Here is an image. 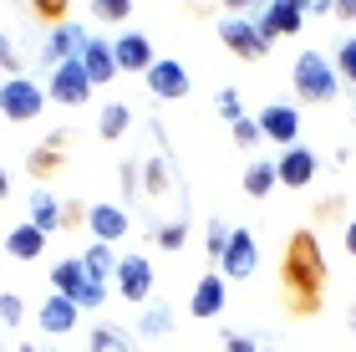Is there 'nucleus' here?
Returning <instances> with one entry per match:
<instances>
[{"mask_svg": "<svg viewBox=\"0 0 356 352\" xmlns=\"http://www.w3.org/2000/svg\"><path fill=\"white\" fill-rule=\"evenodd\" d=\"M76 61H82V72L92 77V87H107L112 77H118V56H112V41L87 36V41H82V52H76Z\"/></svg>", "mask_w": 356, "mask_h": 352, "instance_id": "nucleus-11", "label": "nucleus"}, {"mask_svg": "<svg viewBox=\"0 0 356 352\" xmlns=\"http://www.w3.org/2000/svg\"><path fill=\"white\" fill-rule=\"evenodd\" d=\"M143 77H148V92H153L158 102H178V98H188V72L178 67L173 56H158Z\"/></svg>", "mask_w": 356, "mask_h": 352, "instance_id": "nucleus-9", "label": "nucleus"}, {"mask_svg": "<svg viewBox=\"0 0 356 352\" xmlns=\"http://www.w3.org/2000/svg\"><path fill=\"white\" fill-rule=\"evenodd\" d=\"M21 316H26V307H21V296H15V291H6V296H0V322L21 327Z\"/></svg>", "mask_w": 356, "mask_h": 352, "instance_id": "nucleus-35", "label": "nucleus"}, {"mask_svg": "<svg viewBox=\"0 0 356 352\" xmlns=\"http://www.w3.org/2000/svg\"><path fill=\"white\" fill-rule=\"evenodd\" d=\"M87 210H92V204H82V199H61V230L87 225Z\"/></svg>", "mask_w": 356, "mask_h": 352, "instance_id": "nucleus-30", "label": "nucleus"}, {"mask_svg": "<svg viewBox=\"0 0 356 352\" xmlns=\"http://www.w3.org/2000/svg\"><path fill=\"white\" fill-rule=\"evenodd\" d=\"M224 301H229V286H224L219 270H209V276H199V286H193L188 312L199 316V322H209V316H219V312H224Z\"/></svg>", "mask_w": 356, "mask_h": 352, "instance_id": "nucleus-13", "label": "nucleus"}, {"mask_svg": "<svg viewBox=\"0 0 356 352\" xmlns=\"http://www.w3.org/2000/svg\"><path fill=\"white\" fill-rule=\"evenodd\" d=\"M15 352H36V347H26V342H21V347H15Z\"/></svg>", "mask_w": 356, "mask_h": 352, "instance_id": "nucleus-46", "label": "nucleus"}, {"mask_svg": "<svg viewBox=\"0 0 356 352\" xmlns=\"http://www.w3.org/2000/svg\"><path fill=\"white\" fill-rule=\"evenodd\" d=\"M143 189H148V194H163V189H168V164H163V158L148 164V184H143Z\"/></svg>", "mask_w": 356, "mask_h": 352, "instance_id": "nucleus-36", "label": "nucleus"}, {"mask_svg": "<svg viewBox=\"0 0 356 352\" xmlns=\"http://www.w3.org/2000/svg\"><path fill=\"white\" fill-rule=\"evenodd\" d=\"M127 123H133V113H127L122 102H107L102 113H97V138H107V143H118L127 133Z\"/></svg>", "mask_w": 356, "mask_h": 352, "instance_id": "nucleus-22", "label": "nucleus"}, {"mask_svg": "<svg viewBox=\"0 0 356 352\" xmlns=\"http://www.w3.org/2000/svg\"><path fill=\"white\" fill-rule=\"evenodd\" d=\"M341 240H346V250L356 255V220H351V225H346V235H341Z\"/></svg>", "mask_w": 356, "mask_h": 352, "instance_id": "nucleus-43", "label": "nucleus"}, {"mask_svg": "<svg viewBox=\"0 0 356 352\" xmlns=\"http://www.w3.org/2000/svg\"><path fill=\"white\" fill-rule=\"evenodd\" d=\"M326 250H321L316 230H290L280 250V291L290 316H321L326 307Z\"/></svg>", "mask_w": 356, "mask_h": 352, "instance_id": "nucleus-1", "label": "nucleus"}, {"mask_svg": "<svg viewBox=\"0 0 356 352\" xmlns=\"http://www.w3.org/2000/svg\"><path fill=\"white\" fill-rule=\"evenodd\" d=\"M133 342H127V332L122 327H92V337H87V352H127Z\"/></svg>", "mask_w": 356, "mask_h": 352, "instance_id": "nucleus-26", "label": "nucleus"}, {"mask_svg": "<svg viewBox=\"0 0 356 352\" xmlns=\"http://www.w3.org/2000/svg\"><path fill=\"white\" fill-rule=\"evenodd\" d=\"M316 153L300 148V143H290V148H280V158H275V179H280L285 189H311L316 184Z\"/></svg>", "mask_w": 356, "mask_h": 352, "instance_id": "nucleus-8", "label": "nucleus"}, {"mask_svg": "<svg viewBox=\"0 0 356 352\" xmlns=\"http://www.w3.org/2000/svg\"><path fill=\"white\" fill-rule=\"evenodd\" d=\"M6 250L15 255V261H41V255H46V230L31 225V220H21V225L6 235Z\"/></svg>", "mask_w": 356, "mask_h": 352, "instance_id": "nucleus-18", "label": "nucleus"}, {"mask_svg": "<svg viewBox=\"0 0 356 352\" xmlns=\"http://www.w3.org/2000/svg\"><path fill=\"white\" fill-rule=\"evenodd\" d=\"M219 118H224V123H239V118H245V107H239V92H234V87L219 92Z\"/></svg>", "mask_w": 356, "mask_h": 352, "instance_id": "nucleus-32", "label": "nucleus"}, {"mask_svg": "<svg viewBox=\"0 0 356 352\" xmlns=\"http://www.w3.org/2000/svg\"><path fill=\"white\" fill-rule=\"evenodd\" d=\"M87 281V270H82V255L76 261H56L51 266V291H61V296H76V286Z\"/></svg>", "mask_w": 356, "mask_h": 352, "instance_id": "nucleus-23", "label": "nucleus"}, {"mask_svg": "<svg viewBox=\"0 0 356 352\" xmlns=\"http://www.w3.org/2000/svg\"><path fill=\"white\" fill-rule=\"evenodd\" d=\"M46 107V87H36L31 77H6L0 82V118L6 123H36Z\"/></svg>", "mask_w": 356, "mask_h": 352, "instance_id": "nucleus-3", "label": "nucleus"}, {"mask_svg": "<svg viewBox=\"0 0 356 352\" xmlns=\"http://www.w3.org/2000/svg\"><path fill=\"white\" fill-rule=\"evenodd\" d=\"M143 332H148V337L168 332V312H148V316H143Z\"/></svg>", "mask_w": 356, "mask_h": 352, "instance_id": "nucleus-40", "label": "nucleus"}, {"mask_svg": "<svg viewBox=\"0 0 356 352\" xmlns=\"http://www.w3.org/2000/svg\"><path fill=\"white\" fill-rule=\"evenodd\" d=\"M0 72H6V77H21V56H15V46H10L6 36H0Z\"/></svg>", "mask_w": 356, "mask_h": 352, "instance_id": "nucleus-37", "label": "nucleus"}, {"mask_svg": "<svg viewBox=\"0 0 356 352\" xmlns=\"http://www.w3.org/2000/svg\"><path fill=\"white\" fill-rule=\"evenodd\" d=\"M26 169H31V179H56L67 169V148L61 143H41V148L26 153Z\"/></svg>", "mask_w": 356, "mask_h": 352, "instance_id": "nucleus-19", "label": "nucleus"}, {"mask_svg": "<svg viewBox=\"0 0 356 352\" xmlns=\"http://www.w3.org/2000/svg\"><path fill=\"white\" fill-rule=\"evenodd\" d=\"M316 215H321V220H331V215H346V199H341V194L321 199V204H316Z\"/></svg>", "mask_w": 356, "mask_h": 352, "instance_id": "nucleus-39", "label": "nucleus"}, {"mask_svg": "<svg viewBox=\"0 0 356 352\" xmlns=\"http://www.w3.org/2000/svg\"><path fill=\"white\" fill-rule=\"evenodd\" d=\"M260 352H270V347H260Z\"/></svg>", "mask_w": 356, "mask_h": 352, "instance_id": "nucleus-49", "label": "nucleus"}, {"mask_svg": "<svg viewBox=\"0 0 356 352\" xmlns=\"http://www.w3.org/2000/svg\"><path fill=\"white\" fill-rule=\"evenodd\" d=\"M92 15L107 26H122L127 15H133V0H92Z\"/></svg>", "mask_w": 356, "mask_h": 352, "instance_id": "nucleus-27", "label": "nucleus"}, {"mask_svg": "<svg viewBox=\"0 0 356 352\" xmlns=\"http://www.w3.org/2000/svg\"><path fill=\"white\" fill-rule=\"evenodd\" d=\"M82 41H87V31L76 26V21H61L51 26V36H46V67H61V61H76V52H82Z\"/></svg>", "mask_w": 356, "mask_h": 352, "instance_id": "nucleus-15", "label": "nucleus"}, {"mask_svg": "<svg viewBox=\"0 0 356 352\" xmlns=\"http://www.w3.org/2000/svg\"><path fill=\"white\" fill-rule=\"evenodd\" d=\"M26 10L36 15L41 26H61V21H72V0H26Z\"/></svg>", "mask_w": 356, "mask_h": 352, "instance_id": "nucleus-24", "label": "nucleus"}, {"mask_svg": "<svg viewBox=\"0 0 356 352\" xmlns=\"http://www.w3.org/2000/svg\"><path fill=\"white\" fill-rule=\"evenodd\" d=\"M351 327H356V307H351Z\"/></svg>", "mask_w": 356, "mask_h": 352, "instance_id": "nucleus-47", "label": "nucleus"}, {"mask_svg": "<svg viewBox=\"0 0 356 352\" xmlns=\"http://www.w3.org/2000/svg\"><path fill=\"white\" fill-rule=\"evenodd\" d=\"M219 6H224V10H265L270 0H219Z\"/></svg>", "mask_w": 356, "mask_h": 352, "instance_id": "nucleus-41", "label": "nucleus"}, {"mask_svg": "<svg viewBox=\"0 0 356 352\" xmlns=\"http://www.w3.org/2000/svg\"><path fill=\"white\" fill-rule=\"evenodd\" d=\"M6 194H10V174L0 169V199H6Z\"/></svg>", "mask_w": 356, "mask_h": 352, "instance_id": "nucleus-44", "label": "nucleus"}, {"mask_svg": "<svg viewBox=\"0 0 356 352\" xmlns=\"http://www.w3.org/2000/svg\"><path fill=\"white\" fill-rule=\"evenodd\" d=\"M331 67H336V77H341V82H351V87H356V36H351V41H341V52H336Z\"/></svg>", "mask_w": 356, "mask_h": 352, "instance_id": "nucleus-28", "label": "nucleus"}, {"mask_svg": "<svg viewBox=\"0 0 356 352\" xmlns=\"http://www.w3.org/2000/svg\"><path fill=\"white\" fill-rule=\"evenodd\" d=\"M224 352H260V342L245 337V332H229V337H224Z\"/></svg>", "mask_w": 356, "mask_h": 352, "instance_id": "nucleus-38", "label": "nucleus"}, {"mask_svg": "<svg viewBox=\"0 0 356 352\" xmlns=\"http://www.w3.org/2000/svg\"><path fill=\"white\" fill-rule=\"evenodd\" d=\"M290 6H300V10H311V0H290Z\"/></svg>", "mask_w": 356, "mask_h": 352, "instance_id": "nucleus-45", "label": "nucleus"}, {"mask_svg": "<svg viewBox=\"0 0 356 352\" xmlns=\"http://www.w3.org/2000/svg\"><path fill=\"white\" fill-rule=\"evenodd\" d=\"M260 133L270 138V143H280V148H290V143H300V113L290 102H270V107H260Z\"/></svg>", "mask_w": 356, "mask_h": 352, "instance_id": "nucleus-10", "label": "nucleus"}, {"mask_svg": "<svg viewBox=\"0 0 356 352\" xmlns=\"http://www.w3.org/2000/svg\"><path fill=\"white\" fill-rule=\"evenodd\" d=\"M46 98H56L61 107H82V102L92 98V77L82 72V61H61V67H51Z\"/></svg>", "mask_w": 356, "mask_h": 352, "instance_id": "nucleus-6", "label": "nucleus"}, {"mask_svg": "<svg viewBox=\"0 0 356 352\" xmlns=\"http://www.w3.org/2000/svg\"><path fill=\"white\" fill-rule=\"evenodd\" d=\"M82 270L92 281H112V270H118V255H112V245L107 240H92L87 245V255H82Z\"/></svg>", "mask_w": 356, "mask_h": 352, "instance_id": "nucleus-21", "label": "nucleus"}, {"mask_svg": "<svg viewBox=\"0 0 356 352\" xmlns=\"http://www.w3.org/2000/svg\"><path fill=\"white\" fill-rule=\"evenodd\" d=\"M275 184H280V179H275V164H250L245 169V194L250 199H265Z\"/></svg>", "mask_w": 356, "mask_h": 352, "instance_id": "nucleus-25", "label": "nucleus"}, {"mask_svg": "<svg viewBox=\"0 0 356 352\" xmlns=\"http://www.w3.org/2000/svg\"><path fill=\"white\" fill-rule=\"evenodd\" d=\"M184 240H188L184 220H178V225H163V230H158V250H184Z\"/></svg>", "mask_w": 356, "mask_h": 352, "instance_id": "nucleus-31", "label": "nucleus"}, {"mask_svg": "<svg viewBox=\"0 0 356 352\" xmlns=\"http://www.w3.org/2000/svg\"><path fill=\"white\" fill-rule=\"evenodd\" d=\"M31 225H41L46 235H51V230H61V199L51 194V189H36V194H31Z\"/></svg>", "mask_w": 356, "mask_h": 352, "instance_id": "nucleus-20", "label": "nucleus"}, {"mask_svg": "<svg viewBox=\"0 0 356 352\" xmlns=\"http://www.w3.org/2000/svg\"><path fill=\"white\" fill-rule=\"evenodd\" d=\"M331 10L341 15V21H356V0H331Z\"/></svg>", "mask_w": 356, "mask_h": 352, "instance_id": "nucleus-42", "label": "nucleus"}, {"mask_svg": "<svg viewBox=\"0 0 356 352\" xmlns=\"http://www.w3.org/2000/svg\"><path fill=\"white\" fill-rule=\"evenodd\" d=\"M290 82H296L300 102H336V92H341V77H336L331 56L321 52H300L296 67H290Z\"/></svg>", "mask_w": 356, "mask_h": 352, "instance_id": "nucleus-2", "label": "nucleus"}, {"mask_svg": "<svg viewBox=\"0 0 356 352\" xmlns=\"http://www.w3.org/2000/svg\"><path fill=\"white\" fill-rule=\"evenodd\" d=\"M87 230H92V240H107V245H118V240L133 230V220H127L122 204H92V210H87Z\"/></svg>", "mask_w": 356, "mask_h": 352, "instance_id": "nucleus-14", "label": "nucleus"}, {"mask_svg": "<svg viewBox=\"0 0 356 352\" xmlns=\"http://www.w3.org/2000/svg\"><path fill=\"white\" fill-rule=\"evenodd\" d=\"M72 301H76V307H102V301H107V281H92V276H87L82 286H76Z\"/></svg>", "mask_w": 356, "mask_h": 352, "instance_id": "nucleus-29", "label": "nucleus"}, {"mask_svg": "<svg viewBox=\"0 0 356 352\" xmlns=\"http://www.w3.org/2000/svg\"><path fill=\"white\" fill-rule=\"evenodd\" d=\"M0 82H6V72H0Z\"/></svg>", "mask_w": 356, "mask_h": 352, "instance_id": "nucleus-48", "label": "nucleus"}, {"mask_svg": "<svg viewBox=\"0 0 356 352\" xmlns=\"http://www.w3.org/2000/svg\"><path fill=\"white\" fill-rule=\"evenodd\" d=\"M112 56H118V72H148L153 67V41L143 36V31H122L118 41H112Z\"/></svg>", "mask_w": 356, "mask_h": 352, "instance_id": "nucleus-12", "label": "nucleus"}, {"mask_svg": "<svg viewBox=\"0 0 356 352\" xmlns=\"http://www.w3.org/2000/svg\"><path fill=\"white\" fill-rule=\"evenodd\" d=\"M254 261H260V245H254L250 230H229V245L219 255V276L224 281H245L254 276Z\"/></svg>", "mask_w": 356, "mask_h": 352, "instance_id": "nucleus-7", "label": "nucleus"}, {"mask_svg": "<svg viewBox=\"0 0 356 352\" xmlns=\"http://www.w3.org/2000/svg\"><path fill=\"white\" fill-rule=\"evenodd\" d=\"M260 138H265V133H260V123H254V118H239V123H234V143H239V148H254Z\"/></svg>", "mask_w": 356, "mask_h": 352, "instance_id": "nucleus-33", "label": "nucleus"}, {"mask_svg": "<svg viewBox=\"0 0 356 352\" xmlns=\"http://www.w3.org/2000/svg\"><path fill=\"white\" fill-rule=\"evenodd\" d=\"M224 245H229V225H219V220H209V261H219Z\"/></svg>", "mask_w": 356, "mask_h": 352, "instance_id": "nucleus-34", "label": "nucleus"}, {"mask_svg": "<svg viewBox=\"0 0 356 352\" xmlns=\"http://www.w3.org/2000/svg\"><path fill=\"white\" fill-rule=\"evenodd\" d=\"M76 301L72 296H61V291H51V301H41V312H36V322H41V332H51V337H61V332H72L76 327Z\"/></svg>", "mask_w": 356, "mask_h": 352, "instance_id": "nucleus-17", "label": "nucleus"}, {"mask_svg": "<svg viewBox=\"0 0 356 352\" xmlns=\"http://www.w3.org/2000/svg\"><path fill=\"white\" fill-rule=\"evenodd\" d=\"M219 41L229 46L239 61H260V56H270L275 36H265L260 21H250V15H224V21H219Z\"/></svg>", "mask_w": 356, "mask_h": 352, "instance_id": "nucleus-4", "label": "nucleus"}, {"mask_svg": "<svg viewBox=\"0 0 356 352\" xmlns=\"http://www.w3.org/2000/svg\"><path fill=\"white\" fill-rule=\"evenodd\" d=\"M112 281H118L122 301H138V307H143V301L153 296V261H148V255H118Z\"/></svg>", "mask_w": 356, "mask_h": 352, "instance_id": "nucleus-5", "label": "nucleus"}, {"mask_svg": "<svg viewBox=\"0 0 356 352\" xmlns=\"http://www.w3.org/2000/svg\"><path fill=\"white\" fill-rule=\"evenodd\" d=\"M254 21H260L265 36H296L300 21H305V10H300V6H290V0H270V6L254 15Z\"/></svg>", "mask_w": 356, "mask_h": 352, "instance_id": "nucleus-16", "label": "nucleus"}]
</instances>
